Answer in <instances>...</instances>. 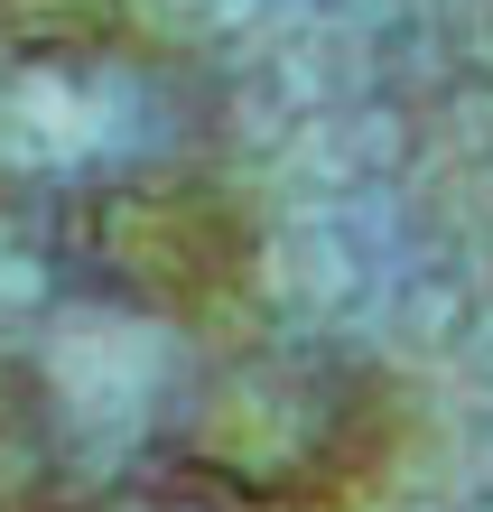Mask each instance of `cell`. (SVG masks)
Masks as SVG:
<instances>
[{"label":"cell","instance_id":"obj_3","mask_svg":"<svg viewBox=\"0 0 493 512\" xmlns=\"http://www.w3.org/2000/svg\"><path fill=\"white\" fill-rule=\"evenodd\" d=\"M0 512H84L75 429L19 354H0Z\"/></svg>","mask_w":493,"mask_h":512},{"label":"cell","instance_id":"obj_1","mask_svg":"<svg viewBox=\"0 0 493 512\" xmlns=\"http://www.w3.org/2000/svg\"><path fill=\"white\" fill-rule=\"evenodd\" d=\"M382 382L317 345H242L149 419L140 485L168 512H326L382 457Z\"/></svg>","mask_w":493,"mask_h":512},{"label":"cell","instance_id":"obj_2","mask_svg":"<svg viewBox=\"0 0 493 512\" xmlns=\"http://www.w3.org/2000/svg\"><path fill=\"white\" fill-rule=\"evenodd\" d=\"M56 252L94 298L140 317H214L252 270V215L196 168H121L66 196Z\"/></svg>","mask_w":493,"mask_h":512},{"label":"cell","instance_id":"obj_4","mask_svg":"<svg viewBox=\"0 0 493 512\" xmlns=\"http://www.w3.org/2000/svg\"><path fill=\"white\" fill-rule=\"evenodd\" d=\"M131 0H0V56H112Z\"/></svg>","mask_w":493,"mask_h":512}]
</instances>
